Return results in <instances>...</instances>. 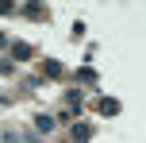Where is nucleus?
I'll return each mask as SVG.
<instances>
[{
    "mask_svg": "<svg viewBox=\"0 0 146 143\" xmlns=\"http://www.w3.org/2000/svg\"><path fill=\"white\" fill-rule=\"evenodd\" d=\"M35 128L46 136V132H54V120H50V116H38V120H35Z\"/></svg>",
    "mask_w": 146,
    "mask_h": 143,
    "instance_id": "1",
    "label": "nucleus"
}]
</instances>
